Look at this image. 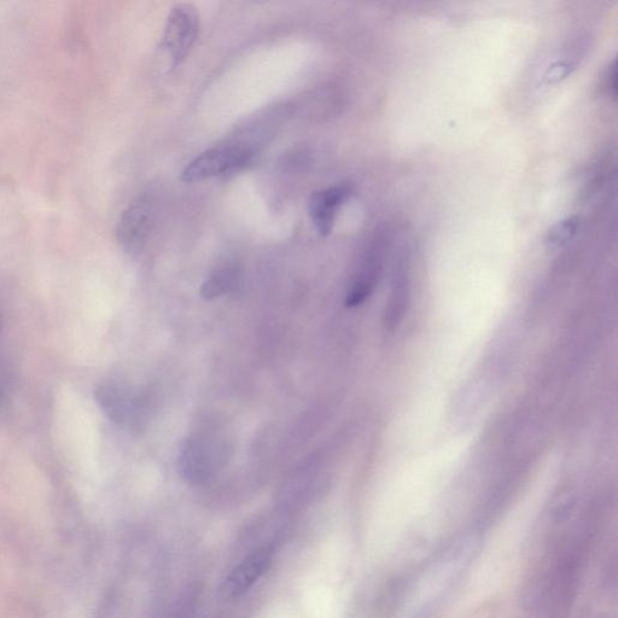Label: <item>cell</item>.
Wrapping results in <instances>:
<instances>
[{
    "label": "cell",
    "mask_w": 618,
    "mask_h": 618,
    "mask_svg": "<svg viewBox=\"0 0 618 618\" xmlns=\"http://www.w3.org/2000/svg\"><path fill=\"white\" fill-rule=\"evenodd\" d=\"M252 151L236 145H221L198 155L185 167L182 180L185 183L202 182L219 176H226L247 166Z\"/></svg>",
    "instance_id": "1"
},
{
    "label": "cell",
    "mask_w": 618,
    "mask_h": 618,
    "mask_svg": "<svg viewBox=\"0 0 618 618\" xmlns=\"http://www.w3.org/2000/svg\"><path fill=\"white\" fill-rule=\"evenodd\" d=\"M95 396L97 404L110 421L127 428L141 427L145 415L144 396L116 382L99 384Z\"/></svg>",
    "instance_id": "2"
},
{
    "label": "cell",
    "mask_w": 618,
    "mask_h": 618,
    "mask_svg": "<svg viewBox=\"0 0 618 618\" xmlns=\"http://www.w3.org/2000/svg\"><path fill=\"white\" fill-rule=\"evenodd\" d=\"M351 195V186L343 184L314 192L311 200H309V215H311L320 235H330L338 211Z\"/></svg>",
    "instance_id": "6"
},
{
    "label": "cell",
    "mask_w": 618,
    "mask_h": 618,
    "mask_svg": "<svg viewBox=\"0 0 618 618\" xmlns=\"http://www.w3.org/2000/svg\"><path fill=\"white\" fill-rule=\"evenodd\" d=\"M273 556V546L264 545L239 562L224 581L223 591L226 596L238 598L246 594L270 569Z\"/></svg>",
    "instance_id": "4"
},
{
    "label": "cell",
    "mask_w": 618,
    "mask_h": 618,
    "mask_svg": "<svg viewBox=\"0 0 618 618\" xmlns=\"http://www.w3.org/2000/svg\"><path fill=\"white\" fill-rule=\"evenodd\" d=\"M580 220L577 217H570L558 221L547 232L546 246L550 249H559L568 244L579 230Z\"/></svg>",
    "instance_id": "9"
},
{
    "label": "cell",
    "mask_w": 618,
    "mask_h": 618,
    "mask_svg": "<svg viewBox=\"0 0 618 618\" xmlns=\"http://www.w3.org/2000/svg\"><path fill=\"white\" fill-rule=\"evenodd\" d=\"M238 272L236 268L224 267L212 274L202 285L201 296L204 300H213L215 297L229 293L236 287Z\"/></svg>",
    "instance_id": "8"
},
{
    "label": "cell",
    "mask_w": 618,
    "mask_h": 618,
    "mask_svg": "<svg viewBox=\"0 0 618 618\" xmlns=\"http://www.w3.org/2000/svg\"><path fill=\"white\" fill-rule=\"evenodd\" d=\"M575 67L574 63L569 61H557L547 69L544 75V81L547 85H555L561 83L562 80L568 78Z\"/></svg>",
    "instance_id": "10"
},
{
    "label": "cell",
    "mask_w": 618,
    "mask_h": 618,
    "mask_svg": "<svg viewBox=\"0 0 618 618\" xmlns=\"http://www.w3.org/2000/svg\"><path fill=\"white\" fill-rule=\"evenodd\" d=\"M179 468L186 480L195 485L208 481L214 471L211 448L197 437L188 440L179 457Z\"/></svg>",
    "instance_id": "7"
},
{
    "label": "cell",
    "mask_w": 618,
    "mask_h": 618,
    "mask_svg": "<svg viewBox=\"0 0 618 618\" xmlns=\"http://www.w3.org/2000/svg\"><path fill=\"white\" fill-rule=\"evenodd\" d=\"M200 31V15L194 5L179 3L168 15L162 46L172 58V66H180L188 57Z\"/></svg>",
    "instance_id": "3"
},
{
    "label": "cell",
    "mask_w": 618,
    "mask_h": 618,
    "mask_svg": "<svg viewBox=\"0 0 618 618\" xmlns=\"http://www.w3.org/2000/svg\"><path fill=\"white\" fill-rule=\"evenodd\" d=\"M151 221H153V203L150 198L148 196L137 198L122 213L116 229V238L120 246L127 252H133L141 247L149 235Z\"/></svg>",
    "instance_id": "5"
},
{
    "label": "cell",
    "mask_w": 618,
    "mask_h": 618,
    "mask_svg": "<svg viewBox=\"0 0 618 618\" xmlns=\"http://www.w3.org/2000/svg\"><path fill=\"white\" fill-rule=\"evenodd\" d=\"M3 326H4L3 314H2V311H0V337H2V334H3ZM4 399H5V387H4L2 369H0V404H2Z\"/></svg>",
    "instance_id": "11"
}]
</instances>
